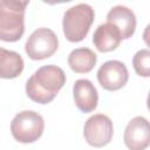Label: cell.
Returning <instances> with one entry per match:
<instances>
[{
  "mask_svg": "<svg viewBox=\"0 0 150 150\" xmlns=\"http://www.w3.org/2000/svg\"><path fill=\"white\" fill-rule=\"evenodd\" d=\"M66 83L64 71L54 64L40 67L26 83L27 96L40 104L52 102Z\"/></svg>",
  "mask_w": 150,
  "mask_h": 150,
  "instance_id": "obj_1",
  "label": "cell"
},
{
  "mask_svg": "<svg viewBox=\"0 0 150 150\" xmlns=\"http://www.w3.org/2000/svg\"><path fill=\"white\" fill-rule=\"evenodd\" d=\"M28 1L1 0L0 1V39L6 42H15L25 33V9Z\"/></svg>",
  "mask_w": 150,
  "mask_h": 150,
  "instance_id": "obj_2",
  "label": "cell"
},
{
  "mask_svg": "<svg viewBox=\"0 0 150 150\" xmlns=\"http://www.w3.org/2000/svg\"><path fill=\"white\" fill-rule=\"evenodd\" d=\"M95 12L88 4H77L68 8L62 19V28L66 39L70 42L82 41L94 22Z\"/></svg>",
  "mask_w": 150,
  "mask_h": 150,
  "instance_id": "obj_3",
  "label": "cell"
},
{
  "mask_svg": "<svg viewBox=\"0 0 150 150\" xmlns=\"http://www.w3.org/2000/svg\"><path fill=\"white\" fill-rule=\"evenodd\" d=\"M45 129L42 116L33 110H23L14 116L11 122V132L20 143H33L38 141Z\"/></svg>",
  "mask_w": 150,
  "mask_h": 150,
  "instance_id": "obj_4",
  "label": "cell"
},
{
  "mask_svg": "<svg viewBox=\"0 0 150 150\" xmlns=\"http://www.w3.org/2000/svg\"><path fill=\"white\" fill-rule=\"evenodd\" d=\"M59 47L56 34L46 27L35 29L27 39L25 52L32 60H43L50 57Z\"/></svg>",
  "mask_w": 150,
  "mask_h": 150,
  "instance_id": "obj_5",
  "label": "cell"
},
{
  "mask_svg": "<svg viewBox=\"0 0 150 150\" xmlns=\"http://www.w3.org/2000/svg\"><path fill=\"white\" fill-rule=\"evenodd\" d=\"M114 135L111 120L104 114H95L84 123L83 136L88 144L94 148H102L110 143Z\"/></svg>",
  "mask_w": 150,
  "mask_h": 150,
  "instance_id": "obj_6",
  "label": "cell"
},
{
  "mask_svg": "<svg viewBox=\"0 0 150 150\" xmlns=\"http://www.w3.org/2000/svg\"><path fill=\"white\" fill-rule=\"evenodd\" d=\"M128 80V68L118 60H109L104 62L97 70V81L105 90H118L127 84Z\"/></svg>",
  "mask_w": 150,
  "mask_h": 150,
  "instance_id": "obj_7",
  "label": "cell"
},
{
  "mask_svg": "<svg viewBox=\"0 0 150 150\" xmlns=\"http://www.w3.org/2000/svg\"><path fill=\"white\" fill-rule=\"evenodd\" d=\"M124 144L130 150H144L150 145V122L143 116L129 121L123 135Z\"/></svg>",
  "mask_w": 150,
  "mask_h": 150,
  "instance_id": "obj_8",
  "label": "cell"
},
{
  "mask_svg": "<svg viewBox=\"0 0 150 150\" xmlns=\"http://www.w3.org/2000/svg\"><path fill=\"white\" fill-rule=\"evenodd\" d=\"M73 96L76 107L84 114L94 111L97 107V90L95 86L87 79H80L75 81L73 86Z\"/></svg>",
  "mask_w": 150,
  "mask_h": 150,
  "instance_id": "obj_9",
  "label": "cell"
},
{
  "mask_svg": "<svg viewBox=\"0 0 150 150\" xmlns=\"http://www.w3.org/2000/svg\"><path fill=\"white\" fill-rule=\"evenodd\" d=\"M122 41V34L120 29L110 23L105 22L100 25L93 35V43L95 45L96 49L101 53H107L115 50Z\"/></svg>",
  "mask_w": 150,
  "mask_h": 150,
  "instance_id": "obj_10",
  "label": "cell"
},
{
  "mask_svg": "<svg viewBox=\"0 0 150 150\" xmlns=\"http://www.w3.org/2000/svg\"><path fill=\"white\" fill-rule=\"evenodd\" d=\"M107 22L115 25L120 29V32L122 34V39L131 38L136 29L135 13L127 6H122V5L114 6L108 12Z\"/></svg>",
  "mask_w": 150,
  "mask_h": 150,
  "instance_id": "obj_11",
  "label": "cell"
},
{
  "mask_svg": "<svg viewBox=\"0 0 150 150\" xmlns=\"http://www.w3.org/2000/svg\"><path fill=\"white\" fill-rule=\"evenodd\" d=\"M97 62L96 54L87 47H80L70 52L68 55V66L77 74H84L93 70Z\"/></svg>",
  "mask_w": 150,
  "mask_h": 150,
  "instance_id": "obj_12",
  "label": "cell"
},
{
  "mask_svg": "<svg viewBox=\"0 0 150 150\" xmlns=\"http://www.w3.org/2000/svg\"><path fill=\"white\" fill-rule=\"evenodd\" d=\"M23 70V60L20 54L13 50L0 48V76L2 79H14Z\"/></svg>",
  "mask_w": 150,
  "mask_h": 150,
  "instance_id": "obj_13",
  "label": "cell"
},
{
  "mask_svg": "<svg viewBox=\"0 0 150 150\" xmlns=\"http://www.w3.org/2000/svg\"><path fill=\"white\" fill-rule=\"evenodd\" d=\"M132 66L137 75L150 77V49H141L132 57Z\"/></svg>",
  "mask_w": 150,
  "mask_h": 150,
  "instance_id": "obj_14",
  "label": "cell"
},
{
  "mask_svg": "<svg viewBox=\"0 0 150 150\" xmlns=\"http://www.w3.org/2000/svg\"><path fill=\"white\" fill-rule=\"evenodd\" d=\"M143 41L145 42V45L148 47H150V23L146 25V27L144 28V32H143Z\"/></svg>",
  "mask_w": 150,
  "mask_h": 150,
  "instance_id": "obj_15",
  "label": "cell"
},
{
  "mask_svg": "<svg viewBox=\"0 0 150 150\" xmlns=\"http://www.w3.org/2000/svg\"><path fill=\"white\" fill-rule=\"evenodd\" d=\"M146 107H148V109L150 110V93H149V95H148V98H146Z\"/></svg>",
  "mask_w": 150,
  "mask_h": 150,
  "instance_id": "obj_16",
  "label": "cell"
}]
</instances>
